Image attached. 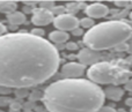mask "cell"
<instances>
[{
    "label": "cell",
    "instance_id": "obj_1",
    "mask_svg": "<svg viewBox=\"0 0 132 112\" xmlns=\"http://www.w3.org/2000/svg\"><path fill=\"white\" fill-rule=\"evenodd\" d=\"M60 57L49 41L28 32L0 36V87L28 89L51 79Z\"/></svg>",
    "mask_w": 132,
    "mask_h": 112
},
{
    "label": "cell",
    "instance_id": "obj_2",
    "mask_svg": "<svg viewBox=\"0 0 132 112\" xmlns=\"http://www.w3.org/2000/svg\"><path fill=\"white\" fill-rule=\"evenodd\" d=\"M104 99L102 88L85 79L56 81L43 92V103L49 112H97Z\"/></svg>",
    "mask_w": 132,
    "mask_h": 112
},
{
    "label": "cell",
    "instance_id": "obj_3",
    "mask_svg": "<svg viewBox=\"0 0 132 112\" xmlns=\"http://www.w3.org/2000/svg\"><path fill=\"white\" fill-rule=\"evenodd\" d=\"M132 37V27L125 21H107L94 25L85 34L84 44L94 51H103L126 43Z\"/></svg>",
    "mask_w": 132,
    "mask_h": 112
},
{
    "label": "cell",
    "instance_id": "obj_4",
    "mask_svg": "<svg viewBox=\"0 0 132 112\" xmlns=\"http://www.w3.org/2000/svg\"><path fill=\"white\" fill-rule=\"evenodd\" d=\"M88 79L96 85H125L131 79L132 73L118 68L109 62H97L87 72Z\"/></svg>",
    "mask_w": 132,
    "mask_h": 112
},
{
    "label": "cell",
    "instance_id": "obj_5",
    "mask_svg": "<svg viewBox=\"0 0 132 112\" xmlns=\"http://www.w3.org/2000/svg\"><path fill=\"white\" fill-rule=\"evenodd\" d=\"M53 25L57 28L60 31H67V30H74L75 28L79 27V20L75 17L74 15H71V14H64V15H60L55 17L53 20Z\"/></svg>",
    "mask_w": 132,
    "mask_h": 112
},
{
    "label": "cell",
    "instance_id": "obj_6",
    "mask_svg": "<svg viewBox=\"0 0 132 112\" xmlns=\"http://www.w3.org/2000/svg\"><path fill=\"white\" fill-rule=\"evenodd\" d=\"M55 20V16L52 15L50 11H46V9H43L41 7L38 8H34L32 9V17H31V22L34 23L35 25H46L50 24L51 22H53Z\"/></svg>",
    "mask_w": 132,
    "mask_h": 112
},
{
    "label": "cell",
    "instance_id": "obj_7",
    "mask_svg": "<svg viewBox=\"0 0 132 112\" xmlns=\"http://www.w3.org/2000/svg\"><path fill=\"white\" fill-rule=\"evenodd\" d=\"M86 71V66L80 62H68L62 67V74L66 79H80Z\"/></svg>",
    "mask_w": 132,
    "mask_h": 112
},
{
    "label": "cell",
    "instance_id": "obj_8",
    "mask_svg": "<svg viewBox=\"0 0 132 112\" xmlns=\"http://www.w3.org/2000/svg\"><path fill=\"white\" fill-rule=\"evenodd\" d=\"M77 58L79 59L80 64L85 65H95L98 62V60L102 58V53L98 52V51H94V50H90V49L86 48V49H82L79 53H78Z\"/></svg>",
    "mask_w": 132,
    "mask_h": 112
},
{
    "label": "cell",
    "instance_id": "obj_9",
    "mask_svg": "<svg viewBox=\"0 0 132 112\" xmlns=\"http://www.w3.org/2000/svg\"><path fill=\"white\" fill-rule=\"evenodd\" d=\"M86 14L88 15V17L93 18V20L94 18H101L109 14V8L104 4L95 2V4H90L86 7Z\"/></svg>",
    "mask_w": 132,
    "mask_h": 112
},
{
    "label": "cell",
    "instance_id": "obj_10",
    "mask_svg": "<svg viewBox=\"0 0 132 112\" xmlns=\"http://www.w3.org/2000/svg\"><path fill=\"white\" fill-rule=\"evenodd\" d=\"M103 91H104V96L110 101L117 102L124 96V90L118 86H109Z\"/></svg>",
    "mask_w": 132,
    "mask_h": 112
},
{
    "label": "cell",
    "instance_id": "obj_11",
    "mask_svg": "<svg viewBox=\"0 0 132 112\" xmlns=\"http://www.w3.org/2000/svg\"><path fill=\"white\" fill-rule=\"evenodd\" d=\"M49 39H50V42L55 43L56 45L57 44H66L67 41L70 39V35L65 31L56 30V31H52L49 34Z\"/></svg>",
    "mask_w": 132,
    "mask_h": 112
},
{
    "label": "cell",
    "instance_id": "obj_12",
    "mask_svg": "<svg viewBox=\"0 0 132 112\" xmlns=\"http://www.w3.org/2000/svg\"><path fill=\"white\" fill-rule=\"evenodd\" d=\"M7 21L13 25H20L26 22V15L21 12H14L7 15Z\"/></svg>",
    "mask_w": 132,
    "mask_h": 112
},
{
    "label": "cell",
    "instance_id": "obj_13",
    "mask_svg": "<svg viewBox=\"0 0 132 112\" xmlns=\"http://www.w3.org/2000/svg\"><path fill=\"white\" fill-rule=\"evenodd\" d=\"M18 4L15 1H0V12L5 13L7 15L16 12Z\"/></svg>",
    "mask_w": 132,
    "mask_h": 112
},
{
    "label": "cell",
    "instance_id": "obj_14",
    "mask_svg": "<svg viewBox=\"0 0 132 112\" xmlns=\"http://www.w3.org/2000/svg\"><path fill=\"white\" fill-rule=\"evenodd\" d=\"M79 25H81L82 29H92L95 25V21L90 17H84L81 20H79Z\"/></svg>",
    "mask_w": 132,
    "mask_h": 112
},
{
    "label": "cell",
    "instance_id": "obj_15",
    "mask_svg": "<svg viewBox=\"0 0 132 112\" xmlns=\"http://www.w3.org/2000/svg\"><path fill=\"white\" fill-rule=\"evenodd\" d=\"M51 13H52V15L53 16H60V15H64V14H66V7L64 6H55L52 9H51Z\"/></svg>",
    "mask_w": 132,
    "mask_h": 112
},
{
    "label": "cell",
    "instance_id": "obj_16",
    "mask_svg": "<svg viewBox=\"0 0 132 112\" xmlns=\"http://www.w3.org/2000/svg\"><path fill=\"white\" fill-rule=\"evenodd\" d=\"M39 7L46 11H51L55 7V2L53 1H41L39 2Z\"/></svg>",
    "mask_w": 132,
    "mask_h": 112
},
{
    "label": "cell",
    "instance_id": "obj_17",
    "mask_svg": "<svg viewBox=\"0 0 132 112\" xmlns=\"http://www.w3.org/2000/svg\"><path fill=\"white\" fill-rule=\"evenodd\" d=\"M30 34L34 35V36H36V37H42V38H43V36H44V30L41 29V28H35V29L31 30V32H30Z\"/></svg>",
    "mask_w": 132,
    "mask_h": 112
},
{
    "label": "cell",
    "instance_id": "obj_18",
    "mask_svg": "<svg viewBox=\"0 0 132 112\" xmlns=\"http://www.w3.org/2000/svg\"><path fill=\"white\" fill-rule=\"evenodd\" d=\"M29 98L31 99V101H37V99H39V98L43 99V94L39 91H34L29 95Z\"/></svg>",
    "mask_w": 132,
    "mask_h": 112
},
{
    "label": "cell",
    "instance_id": "obj_19",
    "mask_svg": "<svg viewBox=\"0 0 132 112\" xmlns=\"http://www.w3.org/2000/svg\"><path fill=\"white\" fill-rule=\"evenodd\" d=\"M15 94L16 97H20V98H23V97L28 96V89H15Z\"/></svg>",
    "mask_w": 132,
    "mask_h": 112
},
{
    "label": "cell",
    "instance_id": "obj_20",
    "mask_svg": "<svg viewBox=\"0 0 132 112\" xmlns=\"http://www.w3.org/2000/svg\"><path fill=\"white\" fill-rule=\"evenodd\" d=\"M65 49L71 50V51H77L78 50V45L75 43H73V42H67V43L65 44Z\"/></svg>",
    "mask_w": 132,
    "mask_h": 112
},
{
    "label": "cell",
    "instance_id": "obj_21",
    "mask_svg": "<svg viewBox=\"0 0 132 112\" xmlns=\"http://www.w3.org/2000/svg\"><path fill=\"white\" fill-rule=\"evenodd\" d=\"M128 49H129V45L126 43H123V44H119V45L116 46V50L119 51V52H128Z\"/></svg>",
    "mask_w": 132,
    "mask_h": 112
},
{
    "label": "cell",
    "instance_id": "obj_22",
    "mask_svg": "<svg viewBox=\"0 0 132 112\" xmlns=\"http://www.w3.org/2000/svg\"><path fill=\"white\" fill-rule=\"evenodd\" d=\"M72 35L73 36H82L84 35V29L82 28H75L74 30H72Z\"/></svg>",
    "mask_w": 132,
    "mask_h": 112
},
{
    "label": "cell",
    "instance_id": "obj_23",
    "mask_svg": "<svg viewBox=\"0 0 132 112\" xmlns=\"http://www.w3.org/2000/svg\"><path fill=\"white\" fill-rule=\"evenodd\" d=\"M97 112H117V111L111 106H102Z\"/></svg>",
    "mask_w": 132,
    "mask_h": 112
},
{
    "label": "cell",
    "instance_id": "obj_24",
    "mask_svg": "<svg viewBox=\"0 0 132 112\" xmlns=\"http://www.w3.org/2000/svg\"><path fill=\"white\" fill-rule=\"evenodd\" d=\"M20 109H21V104H19V103L11 104V110L13 112H19V111H20Z\"/></svg>",
    "mask_w": 132,
    "mask_h": 112
},
{
    "label": "cell",
    "instance_id": "obj_25",
    "mask_svg": "<svg viewBox=\"0 0 132 112\" xmlns=\"http://www.w3.org/2000/svg\"><path fill=\"white\" fill-rule=\"evenodd\" d=\"M124 88H125V90H128V91H132V78L125 83Z\"/></svg>",
    "mask_w": 132,
    "mask_h": 112
},
{
    "label": "cell",
    "instance_id": "obj_26",
    "mask_svg": "<svg viewBox=\"0 0 132 112\" xmlns=\"http://www.w3.org/2000/svg\"><path fill=\"white\" fill-rule=\"evenodd\" d=\"M115 4H116L117 6L125 7V6H129V5H130V2H129V1H115Z\"/></svg>",
    "mask_w": 132,
    "mask_h": 112
},
{
    "label": "cell",
    "instance_id": "obj_27",
    "mask_svg": "<svg viewBox=\"0 0 132 112\" xmlns=\"http://www.w3.org/2000/svg\"><path fill=\"white\" fill-rule=\"evenodd\" d=\"M6 30H7V28L5 27V24H2V23L0 22V36L6 34Z\"/></svg>",
    "mask_w": 132,
    "mask_h": 112
},
{
    "label": "cell",
    "instance_id": "obj_28",
    "mask_svg": "<svg viewBox=\"0 0 132 112\" xmlns=\"http://www.w3.org/2000/svg\"><path fill=\"white\" fill-rule=\"evenodd\" d=\"M8 102V99L7 98H5V97H0V105H6V103Z\"/></svg>",
    "mask_w": 132,
    "mask_h": 112
},
{
    "label": "cell",
    "instance_id": "obj_29",
    "mask_svg": "<svg viewBox=\"0 0 132 112\" xmlns=\"http://www.w3.org/2000/svg\"><path fill=\"white\" fill-rule=\"evenodd\" d=\"M125 104L128 106H130V108H132V97H129L128 99L125 101Z\"/></svg>",
    "mask_w": 132,
    "mask_h": 112
},
{
    "label": "cell",
    "instance_id": "obj_30",
    "mask_svg": "<svg viewBox=\"0 0 132 112\" xmlns=\"http://www.w3.org/2000/svg\"><path fill=\"white\" fill-rule=\"evenodd\" d=\"M126 62H128L130 66H132V55H129V57L126 58Z\"/></svg>",
    "mask_w": 132,
    "mask_h": 112
},
{
    "label": "cell",
    "instance_id": "obj_31",
    "mask_svg": "<svg viewBox=\"0 0 132 112\" xmlns=\"http://www.w3.org/2000/svg\"><path fill=\"white\" fill-rule=\"evenodd\" d=\"M128 52L130 53V55H132V43L129 45V49H128Z\"/></svg>",
    "mask_w": 132,
    "mask_h": 112
},
{
    "label": "cell",
    "instance_id": "obj_32",
    "mask_svg": "<svg viewBox=\"0 0 132 112\" xmlns=\"http://www.w3.org/2000/svg\"><path fill=\"white\" fill-rule=\"evenodd\" d=\"M23 112H35V111H32V110H24Z\"/></svg>",
    "mask_w": 132,
    "mask_h": 112
},
{
    "label": "cell",
    "instance_id": "obj_33",
    "mask_svg": "<svg viewBox=\"0 0 132 112\" xmlns=\"http://www.w3.org/2000/svg\"><path fill=\"white\" fill-rule=\"evenodd\" d=\"M130 18H131V20H132V12H131V13H130Z\"/></svg>",
    "mask_w": 132,
    "mask_h": 112
},
{
    "label": "cell",
    "instance_id": "obj_34",
    "mask_svg": "<svg viewBox=\"0 0 132 112\" xmlns=\"http://www.w3.org/2000/svg\"><path fill=\"white\" fill-rule=\"evenodd\" d=\"M0 112H5V111H2V110H0Z\"/></svg>",
    "mask_w": 132,
    "mask_h": 112
},
{
    "label": "cell",
    "instance_id": "obj_35",
    "mask_svg": "<svg viewBox=\"0 0 132 112\" xmlns=\"http://www.w3.org/2000/svg\"><path fill=\"white\" fill-rule=\"evenodd\" d=\"M131 112H132V108H131Z\"/></svg>",
    "mask_w": 132,
    "mask_h": 112
},
{
    "label": "cell",
    "instance_id": "obj_36",
    "mask_svg": "<svg viewBox=\"0 0 132 112\" xmlns=\"http://www.w3.org/2000/svg\"><path fill=\"white\" fill-rule=\"evenodd\" d=\"M131 5H132V2H131Z\"/></svg>",
    "mask_w": 132,
    "mask_h": 112
},
{
    "label": "cell",
    "instance_id": "obj_37",
    "mask_svg": "<svg viewBox=\"0 0 132 112\" xmlns=\"http://www.w3.org/2000/svg\"><path fill=\"white\" fill-rule=\"evenodd\" d=\"M124 112H125V111H124Z\"/></svg>",
    "mask_w": 132,
    "mask_h": 112
}]
</instances>
